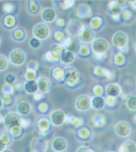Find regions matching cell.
Returning a JSON list of instances; mask_svg holds the SVG:
<instances>
[{
    "label": "cell",
    "mask_w": 136,
    "mask_h": 152,
    "mask_svg": "<svg viewBox=\"0 0 136 152\" xmlns=\"http://www.w3.org/2000/svg\"><path fill=\"white\" fill-rule=\"evenodd\" d=\"M33 35L38 39H45L49 35V29L45 23L37 24L33 29Z\"/></svg>",
    "instance_id": "6da1fadb"
},
{
    "label": "cell",
    "mask_w": 136,
    "mask_h": 152,
    "mask_svg": "<svg viewBox=\"0 0 136 152\" xmlns=\"http://www.w3.org/2000/svg\"><path fill=\"white\" fill-rule=\"evenodd\" d=\"M109 45L107 41L104 39H96L92 43V49L98 54H103L108 49Z\"/></svg>",
    "instance_id": "7a4b0ae2"
},
{
    "label": "cell",
    "mask_w": 136,
    "mask_h": 152,
    "mask_svg": "<svg viewBox=\"0 0 136 152\" xmlns=\"http://www.w3.org/2000/svg\"><path fill=\"white\" fill-rule=\"evenodd\" d=\"M116 132L119 136L127 137L131 132V126L125 121H121L116 126Z\"/></svg>",
    "instance_id": "3957f363"
},
{
    "label": "cell",
    "mask_w": 136,
    "mask_h": 152,
    "mask_svg": "<svg viewBox=\"0 0 136 152\" xmlns=\"http://www.w3.org/2000/svg\"><path fill=\"white\" fill-rule=\"evenodd\" d=\"M21 119L18 114L15 113H10L7 115L5 120V124L9 129L18 127L20 125Z\"/></svg>",
    "instance_id": "277c9868"
},
{
    "label": "cell",
    "mask_w": 136,
    "mask_h": 152,
    "mask_svg": "<svg viewBox=\"0 0 136 152\" xmlns=\"http://www.w3.org/2000/svg\"><path fill=\"white\" fill-rule=\"evenodd\" d=\"M10 59L13 64L15 65H21L25 61V54L21 49H15L11 53Z\"/></svg>",
    "instance_id": "5b68a950"
},
{
    "label": "cell",
    "mask_w": 136,
    "mask_h": 152,
    "mask_svg": "<svg viewBox=\"0 0 136 152\" xmlns=\"http://www.w3.org/2000/svg\"><path fill=\"white\" fill-rule=\"evenodd\" d=\"M90 106H91V100L86 95H81L76 100V106L79 110H86Z\"/></svg>",
    "instance_id": "8992f818"
},
{
    "label": "cell",
    "mask_w": 136,
    "mask_h": 152,
    "mask_svg": "<svg viewBox=\"0 0 136 152\" xmlns=\"http://www.w3.org/2000/svg\"><path fill=\"white\" fill-rule=\"evenodd\" d=\"M64 80L68 83H74L78 80V73L75 69L69 67L67 69L63 72Z\"/></svg>",
    "instance_id": "52a82bcc"
},
{
    "label": "cell",
    "mask_w": 136,
    "mask_h": 152,
    "mask_svg": "<svg viewBox=\"0 0 136 152\" xmlns=\"http://www.w3.org/2000/svg\"><path fill=\"white\" fill-rule=\"evenodd\" d=\"M127 36L126 33L121 31H118L113 37V43L116 47H123L127 43Z\"/></svg>",
    "instance_id": "ba28073f"
},
{
    "label": "cell",
    "mask_w": 136,
    "mask_h": 152,
    "mask_svg": "<svg viewBox=\"0 0 136 152\" xmlns=\"http://www.w3.org/2000/svg\"><path fill=\"white\" fill-rule=\"evenodd\" d=\"M50 120L54 125L61 126L65 120L64 113L60 110H56L50 114Z\"/></svg>",
    "instance_id": "9c48e42d"
},
{
    "label": "cell",
    "mask_w": 136,
    "mask_h": 152,
    "mask_svg": "<svg viewBox=\"0 0 136 152\" xmlns=\"http://www.w3.org/2000/svg\"><path fill=\"white\" fill-rule=\"evenodd\" d=\"M106 94L110 97H117L120 94L121 88L120 86L117 84L111 83L106 86Z\"/></svg>",
    "instance_id": "30bf717a"
},
{
    "label": "cell",
    "mask_w": 136,
    "mask_h": 152,
    "mask_svg": "<svg viewBox=\"0 0 136 152\" xmlns=\"http://www.w3.org/2000/svg\"><path fill=\"white\" fill-rule=\"evenodd\" d=\"M67 143L66 140L63 137H56L53 140L52 143L53 150L57 152L64 151L67 148Z\"/></svg>",
    "instance_id": "8fae6325"
},
{
    "label": "cell",
    "mask_w": 136,
    "mask_h": 152,
    "mask_svg": "<svg viewBox=\"0 0 136 152\" xmlns=\"http://www.w3.org/2000/svg\"><path fill=\"white\" fill-rule=\"evenodd\" d=\"M80 39L82 41L88 43L94 39V33L88 27H84L80 32Z\"/></svg>",
    "instance_id": "7c38bea8"
},
{
    "label": "cell",
    "mask_w": 136,
    "mask_h": 152,
    "mask_svg": "<svg viewBox=\"0 0 136 152\" xmlns=\"http://www.w3.org/2000/svg\"><path fill=\"white\" fill-rule=\"evenodd\" d=\"M50 51L54 57L56 58H61L62 55L66 52V49H65L64 47L59 45H53L50 47Z\"/></svg>",
    "instance_id": "4fadbf2b"
},
{
    "label": "cell",
    "mask_w": 136,
    "mask_h": 152,
    "mask_svg": "<svg viewBox=\"0 0 136 152\" xmlns=\"http://www.w3.org/2000/svg\"><path fill=\"white\" fill-rule=\"evenodd\" d=\"M42 18L43 20L47 22H51L55 20L56 13L55 10L51 8H46L42 12Z\"/></svg>",
    "instance_id": "5bb4252c"
},
{
    "label": "cell",
    "mask_w": 136,
    "mask_h": 152,
    "mask_svg": "<svg viewBox=\"0 0 136 152\" xmlns=\"http://www.w3.org/2000/svg\"><path fill=\"white\" fill-rule=\"evenodd\" d=\"M39 91L42 92H48L50 88V83L47 78L42 77L37 80Z\"/></svg>",
    "instance_id": "9a60e30c"
},
{
    "label": "cell",
    "mask_w": 136,
    "mask_h": 152,
    "mask_svg": "<svg viewBox=\"0 0 136 152\" xmlns=\"http://www.w3.org/2000/svg\"><path fill=\"white\" fill-rule=\"evenodd\" d=\"M121 7L120 5H118L116 1L111 2L109 4L108 8H107V12L109 15L112 16L118 15L121 13Z\"/></svg>",
    "instance_id": "2e32d148"
},
{
    "label": "cell",
    "mask_w": 136,
    "mask_h": 152,
    "mask_svg": "<svg viewBox=\"0 0 136 152\" xmlns=\"http://www.w3.org/2000/svg\"><path fill=\"white\" fill-rule=\"evenodd\" d=\"M121 152H136V144L132 141H126L121 145Z\"/></svg>",
    "instance_id": "e0dca14e"
},
{
    "label": "cell",
    "mask_w": 136,
    "mask_h": 152,
    "mask_svg": "<svg viewBox=\"0 0 136 152\" xmlns=\"http://www.w3.org/2000/svg\"><path fill=\"white\" fill-rule=\"evenodd\" d=\"M25 89L28 93L33 94L37 92L39 89L37 82L35 80H29L25 84Z\"/></svg>",
    "instance_id": "ac0fdd59"
},
{
    "label": "cell",
    "mask_w": 136,
    "mask_h": 152,
    "mask_svg": "<svg viewBox=\"0 0 136 152\" xmlns=\"http://www.w3.org/2000/svg\"><path fill=\"white\" fill-rule=\"evenodd\" d=\"M67 49L73 54H76L80 49V45L75 39H70L67 45Z\"/></svg>",
    "instance_id": "d6986e66"
},
{
    "label": "cell",
    "mask_w": 136,
    "mask_h": 152,
    "mask_svg": "<svg viewBox=\"0 0 136 152\" xmlns=\"http://www.w3.org/2000/svg\"><path fill=\"white\" fill-rule=\"evenodd\" d=\"M105 104L104 99L101 96H95L91 100V105L96 110L102 109Z\"/></svg>",
    "instance_id": "ffe728a7"
},
{
    "label": "cell",
    "mask_w": 136,
    "mask_h": 152,
    "mask_svg": "<svg viewBox=\"0 0 136 152\" xmlns=\"http://www.w3.org/2000/svg\"><path fill=\"white\" fill-rule=\"evenodd\" d=\"M18 112L22 115H27L29 113L31 107L29 103L26 102H21L18 106Z\"/></svg>",
    "instance_id": "44dd1931"
},
{
    "label": "cell",
    "mask_w": 136,
    "mask_h": 152,
    "mask_svg": "<svg viewBox=\"0 0 136 152\" xmlns=\"http://www.w3.org/2000/svg\"><path fill=\"white\" fill-rule=\"evenodd\" d=\"M61 59L63 63L65 64H69L72 63L74 61V59H75V55L69 51H66L62 55Z\"/></svg>",
    "instance_id": "7402d4cb"
},
{
    "label": "cell",
    "mask_w": 136,
    "mask_h": 152,
    "mask_svg": "<svg viewBox=\"0 0 136 152\" xmlns=\"http://www.w3.org/2000/svg\"><path fill=\"white\" fill-rule=\"evenodd\" d=\"M127 106L132 110H136V96H132L127 100Z\"/></svg>",
    "instance_id": "603a6c76"
},
{
    "label": "cell",
    "mask_w": 136,
    "mask_h": 152,
    "mask_svg": "<svg viewBox=\"0 0 136 152\" xmlns=\"http://www.w3.org/2000/svg\"><path fill=\"white\" fill-rule=\"evenodd\" d=\"M31 5L29 7V12L32 14H36L39 12V5L37 1H29Z\"/></svg>",
    "instance_id": "cb8c5ba5"
},
{
    "label": "cell",
    "mask_w": 136,
    "mask_h": 152,
    "mask_svg": "<svg viewBox=\"0 0 136 152\" xmlns=\"http://www.w3.org/2000/svg\"><path fill=\"white\" fill-rule=\"evenodd\" d=\"M29 43L30 46L33 48V49H37V48H38L41 45V42L39 41V39L36 37H33L31 39Z\"/></svg>",
    "instance_id": "d4e9b609"
},
{
    "label": "cell",
    "mask_w": 136,
    "mask_h": 152,
    "mask_svg": "<svg viewBox=\"0 0 136 152\" xmlns=\"http://www.w3.org/2000/svg\"><path fill=\"white\" fill-rule=\"evenodd\" d=\"M7 66V59L4 56H0V70H4Z\"/></svg>",
    "instance_id": "484cf974"
},
{
    "label": "cell",
    "mask_w": 136,
    "mask_h": 152,
    "mask_svg": "<svg viewBox=\"0 0 136 152\" xmlns=\"http://www.w3.org/2000/svg\"><path fill=\"white\" fill-rule=\"evenodd\" d=\"M5 80H6V82L8 84H11L15 82V77L13 74H9L6 77H5Z\"/></svg>",
    "instance_id": "4316f807"
},
{
    "label": "cell",
    "mask_w": 136,
    "mask_h": 152,
    "mask_svg": "<svg viewBox=\"0 0 136 152\" xmlns=\"http://www.w3.org/2000/svg\"><path fill=\"white\" fill-rule=\"evenodd\" d=\"M76 152H92V151L90 150V148L86 147V146H82V147L78 149Z\"/></svg>",
    "instance_id": "83f0119b"
},
{
    "label": "cell",
    "mask_w": 136,
    "mask_h": 152,
    "mask_svg": "<svg viewBox=\"0 0 136 152\" xmlns=\"http://www.w3.org/2000/svg\"><path fill=\"white\" fill-rule=\"evenodd\" d=\"M5 146V143L4 142V141L0 138V152L4 150Z\"/></svg>",
    "instance_id": "f1b7e54d"
},
{
    "label": "cell",
    "mask_w": 136,
    "mask_h": 152,
    "mask_svg": "<svg viewBox=\"0 0 136 152\" xmlns=\"http://www.w3.org/2000/svg\"><path fill=\"white\" fill-rule=\"evenodd\" d=\"M116 3H117L118 5H120L121 7L126 6V5L127 4L128 1H116Z\"/></svg>",
    "instance_id": "f546056e"
},
{
    "label": "cell",
    "mask_w": 136,
    "mask_h": 152,
    "mask_svg": "<svg viewBox=\"0 0 136 152\" xmlns=\"http://www.w3.org/2000/svg\"><path fill=\"white\" fill-rule=\"evenodd\" d=\"M2 152H11V151L10 150H4Z\"/></svg>",
    "instance_id": "4dcf8cb0"
},
{
    "label": "cell",
    "mask_w": 136,
    "mask_h": 152,
    "mask_svg": "<svg viewBox=\"0 0 136 152\" xmlns=\"http://www.w3.org/2000/svg\"><path fill=\"white\" fill-rule=\"evenodd\" d=\"M1 99H0V108H1Z\"/></svg>",
    "instance_id": "1f68e13d"
},
{
    "label": "cell",
    "mask_w": 136,
    "mask_h": 152,
    "mask_svg": "<svg viewBox=\"0 0 136 152\" xmlns=\"http://www.w3.org/2000/svg\"><path fill=\"white\" fill-rule=\"evenodd\" d=\"M135 50H136V44H135Z\"/></svg>",
    "instance_id": "d6a6232c"
}]
</instances>
